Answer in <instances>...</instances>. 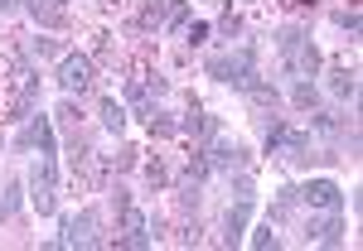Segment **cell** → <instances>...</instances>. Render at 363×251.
Segmentation results:
<instances>
[{"label":"cell","instance_id":"6da1fadb","mask_svg":"<svg viewBox=\"0 0 363 251\" xmlns=\"http://www.w3.org/2000/svg\"><path fill=\"white\" fill-rule=\"evenodd\" d=\"M208 73L218 83H233V87H252L257 83V49H238V54H223V58H208Z\"/></svg>","mask_w":363,"mask_h":251},{"label":"cell","instance_id":"7a4b0ae2","mask_svg":"<svg viewBox=\"0 0 363 251\" xmlns=\"http://www.w3.org/2000/svg\"><path fill=\"white\" fill-rule=\"evenodd\" d=\"M58 174H54V155H39V165H34V208H39V218H49L58 208Z\"/></svg>","mask_w":363,"mask_h":251},{"label":"cell","instance_id":"3957f363","mask_svg":"<svg viewBox=\"0 0 363 251\" xmlns=\"http://www.w3.org/2000/svg\"><path fill=\"white\" fill-rule=\"evenodd\" d=\"M97 227H102V208H83L78 218H68L58 247H97V242H102V237H97Z\"/></svg>","mask_w":363,"mask_h":251},{"label":"cell","instance_id":"277c9868","mask_svg":"<svg viewBox=\"0 0 363 251\" xmlns=\"http://www.w3.org/2000/svg\"><path fill=\"white\" fill-rule=\"evenodd\" d=\"M87 83H92V58L87 54H68L58 63V87L63 92H87Z\"/></svg>","mask_w":363,"mask_h":251},{"label":"cell","instance_id":"5b68a950","mask_svg":"<svg viewBox=\"0 0 363 251\" xmlns=\"http://www.w3.org/2000/svg\"><path fill=\"white\" fill-rule=\"evenodd\" d=\"M301 198H306L310 208H325V213H339L344 208V189H339L335 179H310L306 189H301Z\"/></svg>","mask_w":363,"mask_h":251},{"label":"cell","instance_id":"8992f818","mask_svg":"<svg viewBox=\"0 0 363 251\" xmlns=\"http://www.w3.org/2000/svg\"><path fill=\"white\" fill-rule=\"evenodd\" d=\"M20 145L39 150V155H54V126H49V116H34L25 131H20Z\"/></svg>","mask_w":363,"mask_h":251},{"label":"cell","instance_id":"52a82bcc","mask_svg":"<svg viewBox=\"0 0 363 251\" xmlns=\"http://www.w3.org/2000/svg\"><path fill=\"white\" fill-rule=\"evenodd\" d=\"M306 237H310V242H320V247H344V218H339V213H330L325 223H310Z\"/></svg>","mask_w":363,"mask_h":251},{"label":"cell","instance_id":"ba28073f","mask_svg":"<svg viewBox=\"0 0 363 251\" xmlns=\"http://www.w3.org/2000/svg\"><path fill=\"white\" fill-rule=\"evenodd\" d=\"M306 44H310V39H306V29H296V25L277 34V49H281V58H286V73H296V58L306 54Z\"/></svg>","mask_w":363,"mask_h":251},{"label":"cell","instance_id":"9c48e42d","mask_svg":"<svg viewBox=\"0 0 363 251\" xmlns=\"http://www.w3.org/2000/svg\"><path fill=\"white\" fill-rule=\"evenodd\" d=\"M34 25H63V0H29Z\"/></svg>","mask_w":363,"mask_h":251},{"label":"cell","instance_id":"30bf717a","mask_svg":"<svg viewBox=\"0 0 363 251\" xmlns=\"http://www.w3.org/2000/svg\"><path fill=\"white\" fill-rule=\"evenodd\" d=\"M247 213H252V198H238V208L228 213V242H238V237H242V227H247Z\"/></svg>","mask_w":363,"mask_h":251},{"label":"cell","instance_id":"8fae6325","mask_svg":"<svg viewBox=\"0 0 363 251\" xmlns=\"http://www.w3.org/2000/svg\"><path fill=\"white\" fill-rule=\"evenodd\" d=\"M330 92H335V97H344V102H354V92H359V83H354V73H344V68H335V73H330Z\"/></svg>","mask_w":363,"mask_h":251},{"label":"cell","instance_id":"7c38bea8","mask_svg":"<svg viewBox=\"0 0 363 251\" xmlns=\"http://www.w3.org/2000/svg\"><path fill=\"white\" fill-rule=\"evenodd\" d=\"M102 126H107V131H121V126H126V107H116V102H102Z\"/></svg>","mask_w":363,"mask_h":251},{"label":"cell","instance_id":"4fadbf2b","mask_svg":"<svg viewBox=\"0 0 363 251\" xmlns=\"http://www.w3.org/2000/svg\"><path fill=\"white\" fill-rule=\"evenodd\" d=\"M296 189H281V198H277V208H272V223H281V218H286V213H291V208H296Z\"/></svg>","mask_w":363,"mask_h":251},{"label":"cell","instance_id":"5bb4252c","mask_svg":"<svg viewBox=\"0 0 363 251\" xmlns=\"http://www.w3.org/2000/svg\"><path fill=\"white\" fill-rule=\"evenodd\" d=\"M291 97H296V107H315V102H320L315 83H296V92H291Z\"/></svg>","mask_w":363,"mask_h":251},{"label":"cell","instance_id":"9a60e30c","mask_svg":"<svg viewBox=\"0 0 363 251\" xmlns=\"http://www.w3.org/2000/svg\"><path fill=\"white\" fill-rule=\"evenodd\" d=\"M252 247H281V237L272 232V223H267V227H257V237H252Z\"/></svg>","mask_w":363,"mask_h":251},{"label":"cell","instance_id":"2e32d148","mask_svg":"<svg viewBox=\"0 0 363 251\" xmlns=\"http://www.w3.org/2000/svg\"><path fill=\"white\" fill-rule=\"evenodd\" d=\"M184 20H189V5H174V10H169V29H179Z\"/></svg>","mask_w":363,"mask_h":251},{"label":"cell","instance_id":"e0dca14e","mask_svg":"<svg viewBox=\"0 0 363 251\" xmlns=\"http://www.w3.org/2000/svg\"><path fill=\"white\" fill-rule=\"evenodd\" d=\"M10 10H15V0H0V15H10Z\"/></svg>","mask_w":363,"mask_h":251}]
</instances>
